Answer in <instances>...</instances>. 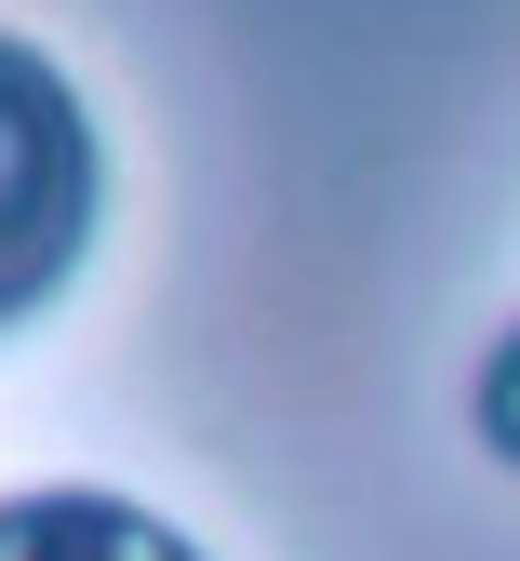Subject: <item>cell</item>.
Instances as JSON below:
<instances>
[{"label": "cell", "instance_id": "cell-1", "mask_svg": "<svg viewBox=\"0 0 520 561\" xmlns=\"http://www.w3.org/2000/svg\"><path fill=\"white\" fill-rule=\"evenodd\" d=\"M94 228H107L94 107H81V81H67L27 27H0V334L41 321L67 280H81Z\"/></svg>", "mask_w": 520, "mask_h": 561}, {"label": "cell", "instance_id": "cell-2", "mask_svg": "<svg viewBox=\"0 0 520 561\" xmlns=\"http://www.w3.org/2000/svg\"><path fill=\"white\" fill-rule=\"evenodd\" d=\"M0 561H200V548L107 481H41V495H0Z\"/></svg>", "mask_w": 520, "mask_h": 561}, {"label": "cell", "instance_id": "cell-3", "mask_svg": "<svg viewBox=\"0 0 520 561\" xmlns=\"http://www.w3.org/2000/svg\"><path fill=\"white\" fill-rule=\"evenodd\" d=\"M467 414H481V442L520 468V321L494 334V362H481V388H467Z\"/></svg>", "mask_w": 520, "mask_h": 561}]
</instances>
